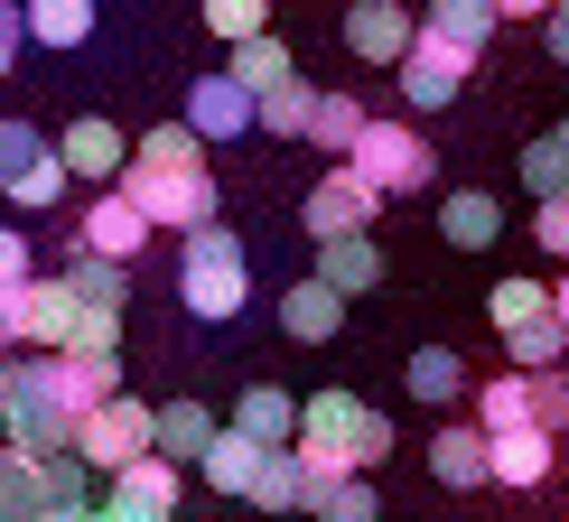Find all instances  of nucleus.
Masks as SVG:
<instances>
[{
	"instance_id": "2eb2a0df",
	"label": "nucleus",
	"mask_w": 569,
	"mask_h": 522,
	"mask_svg": "<svg viewBox=\"0 0 569 522\" xmlns=\"http://www.w3.org/2000/svg\"><path fill=\"white\" fill-rule=\"evenodd\" d=\"M57 150H66V169H76V178H93V187H122L140 140H122V131L103 122V112H84V122H66V131H57Z\"/></svg>"
},
{
	"instance_id": "09e8293b",
	"label": "nucleus",
	"mask_w": 569,
	"mask_h": 522,
	"mask_svg": "<svg viewBox=\"0 0 569 522\" xmlns=\"http://www.w3.org/2000/svg\"><path fill=\"white\" fill-rule=\"evenodd\" d=\"M19 354V318H10V299H0V364Z\"/></svg>"
},
{
	"instance_id": "0eeeda50",
	"label": "nucleus",
	"mask_w": 569,
	"mask_h": 522,
	"mask_svg": "<svg viewBox=\"0 0 569 522\" xmlns=\"http://www.w3.org/2000/svg\"><path fill=\"white\" fill-rule=\"evenodd\" d=\"M373 215H383V187H373L365 169H318V187H308V205H299V224L318 233V243H337V233H373Z\"/></svg>"
},
{
	"instance_id": "de8ad7c7",
	"label": "nucleus",
	"mask_w": 569,
	"mask_h": 522,
	"mask_svg": "<svg viewBox=\"0 0 569 522\" xmlns=\"http://www.w3.org/2000/svg\"><path fill=\"white\" fill-rule=\"evenodd\" d=\"M495 10H505V19H551L560 0H495Z\"/></svg>"
},
{
	"instance_id": "5701e85b",
	"label": "nucleus",
	"mask_w": 569,
	"mask_h": 522,
	"mask_svg": "<svg viewBox=\"0 0 569 522\" xmlns=\"http://www.w3.org/2000/svg\"><path fill=\"white\" fill-rule=\"evenodd\" d=\"M420 29L448 38V47H467V57H486V38L505 29V10H495V0H430V10H420Z\"/></svg>"
},
{
	"instance_id": "4468645a",
	"label": "nucleus",
	"mask_w": 569,
	"mask_h": 522,
	"mask_svg": "<svg viewBox=\"0 0 569 522\" xmlns=\"http://www.w3.org/2000/svg\"><path fill=\"white\" fill-rule=\"evenodd\" d=\"M430 476H439L448 494L495 485V430H486V420H448V430L430 439Z\"/></svg>"
},
{
	"instance_id": "423d86ee",
	"label": "nucleus",
	"mask_w": 569,
	"mask_h": 522,
	"mask_svg": "<svg viewBox=\"0 0 569 522\" xmlns=\"http://www.w3.org/2000/svg\"><path fill=\"white\" fill-rule=\"evenodd\" d=\"M76 458L93 466V476H122V466H140V458H159V411L150 401H103V411L76 430Z\"/></svg>"
},
{
	"instance_id": "58836bf2",
	"label": "nucleus",
	"mask_w": 569,
	"mask_h": 522,
	"mask_svg": "<svg viewBox=\"0 0 569 522\" xmlns=\"http://www.w3.org/2000/svg\"><path fill=\"white\" fill-rule=\"evenodd\" d=\"M206 29H216L224 47H243V38H271V0H206Z\"/></svg>"
},
{
	"instance_id": "f3484780",
	"label": "nucleus",
	"mask_w": 569,
	"mask_h": 522,
	"mask_svg": "<svg viewBox=\"0 0 569 522\" xmlns=\"http://www.w3.org/2000/svg\"><path fill=\"white\" fill-rule=\"evenodd\" d=\"M337 327H346V290H327V280L280 290V337H290V345H327Z\"/></svg>"
},
{
	"instance_id": "393cba45",
	"label": "nucleus",
	"mask_w": 569,
	"mask_h": 522,
	"mask_svg": "<svg viewBox=\"0 0 569 522\" xmlns=\"http://www.w3.org/2000/svg\"><path fill=\"white\" fill-rule=\"evenodd\" d=\"M84 476H93V466L76 458V448H57V458H38V513H57V522H84V513H93Z\"/></svg>"
},
{
	"instance_id": "a18cd8bd",
	"label": "nucleus",
	"mask_w": 569,
	"mask_h": 522,
	"mask_svg": "<svg viewBox=\"0 0 569 522\" xmlns=\"http://www.w3.org/2000/svg\"><path fill=\"white\" fill-rule=\"evenodd\" d=\"M19 38H29V0H0V76H19Z\"/></svg>"
},
{
	"instance_id": "f704fd0d",
	"label": "nucleus",
	"mask_w": 569,
	"mask_h": 522,
	"mask_svg": "<svg viewBox=\"0 0 569 522\" xmlns=\"http://www.w3.org/2000/svg\"><path fill=\"white\" fill-rule=\"evenodd\" d=\"M551 290H541V280H523V271H513V280H495V290H486V318L495 327H505V337H513V327H532V318H551Z\"/></svg>"
},
{
	"instance_id": "c9c22d12",
	"label": "nucleus",
	"mask_w": 569,
	"mask_h": 522,
	"mask_svg": "<svg viewBox=\"0 0 569 522\" xmlns=\"http://www.w3.org/2000/svg\"><path fill=\"white\" fill-rule=\"evenodd\" d=\"M66 280H76L84 308H122L131 299V261H103V252H76V261H66Z\"/></svg>"
},
{
	"instance_id": "4c0bfd02",
	"label": "nucleus",
	"mask_w": 569,
	"mask_h": 522,
	"mask_svg": "<svg viewBox=\"0 0 569 522\" xmlns=\"http://www.w3.org/2000/svg\"><path fill=\"white\" fill-rule=\"evenodd\" d=\"M308 513H318V522H383V504H373L365 476H327L318 494H308Z\"/></svg>"
},
{
	"instance_id": "8fccbe9b",
	"label": "nucleus",
	"mask_w": 569,
	"mask_h": 522,
	"mask_svg": "<svg viewBox=\"0 0 569 522\" xmlns=\"http://www.w3.org/2000/svg\"><path fill=\"white\" fill-rule=\"evenodd\" d=\"M551 299H560V318H569V261H560V280H551Z\"/></svg>"
},
{
	"instance_id": "bb28decb",
	"label": "nucleus",
	"mask_w": 569,
	"mask_h": 522,
	"mask_svg": "<svg viewBox=\"0 0 569 522\" xmlns=\"http://www.w3.org/2000/svg\"><path fill=\"white\" fill-rule=\"evenodd\" d=\"M318 280L327 290H373V280H383V252H373V233H337V243H318Z\"/></svg>"
},
{
	"instance_id": "a19ab883",
	"label": "nucleus",
	"mask_w": 569,
	"mask_h": 522,
	"mask_svg": "<svg viewBox=\"0 0 569 522\" xmlns=\"http://www.w3.org/2000/svg\"><path fill=\"white\" fill-rule=\"evenodd\" d=\"M140 159H159V169H197V159H206V140L187 131V122H159L150 140H140Z\"/></svg>"
},
{
	"instance_id": "ddd939ff",
	"label": "nucleus",
	"mask_w": 569,
	"mask_h": 522,
	"mask_svg": "<svg viewBox=\"0 0 569 522\" xmlns=\"http://www.w3.org/2000/svg\"><path fill=\"white\" fill-rule=\"evenodd\" d=\"M150 215L122 197V187H93V205H84V224H76V252H103V261H140V243H150Z\"/></svg>"
},
{
	"instance_id": "a211bd4d",
	"label": "nucleus",
	"mask_w": 569,
	"mask_h": 522,
	"mask_svg": "<svg viewBox=\"0 0 569 522\" xmlns=\"http://www.w3.org/2000/svg\"><path fill=\"white\" fill-rule=\"evenodd\" d=\"M477 420L495 439L505 430H541V373H486L477 383Z\"/></svg>"
},
{
	"instance_id": "3c124183",
	"label": "nucleus",
	"mask_w": 569,
	"mask_h": 522,
	"mask_svg": "<svg viewBox=\"0 0 569 522\" xmlns=\"http://www.w3.org/2000/svg\"><path fill=\"white\" fill-rule=\"evenodd\" d=\"M10 522H57V513H10Z\"/></svg>"
},
{
	"instance_id": "dca6fc26",
	"label": "nucleus",
	"mask_w": 569,
	"mask_h": 522,
	"mask_svg": "<svg viewBox=\"0 0 569 522\" xmlns=\"http://www.w3.org/2000/svg\"><path fill=\"white\" fill-rule=\"evenodd\" d=\"M112 522H178V458H140L112 476Z\"/></svg>"
},
{
	"instance_id": "79ce46f5",
	"label": "nucleus",
	"mask_w": 569,
	"mask_h": 522,
	"mask_svg": "<svg viewBox=\"0 0 569 522\" xmlns=\"http://www.w3.org/2000/svg\"><path fill=\"white\" fill-rule=\"evenodd\" d=\"M66 354H122V308H84V327H76Z\"/></svg>"
},
{
	"instance_id": "b1692460",
	"label": "nucleus",
	"mask_w": 569,
	"mask_h": 522,
	"mask_svg": "<svg viewBox=\"0 0 569 522\" xmlns=\"http://www.w3.org/2000/svg\"><path fill=\"white\" fill-rule=\"evenodd\" d=\"M224 439V420L206 411V401H169L159 411V458H178V466H206V448Z\"/></svg>"
},
{
	"instance_id": "6e6552de",
	"label": "nucleus",
	"mask_w": 569,
	"mask_h": 522,
	"mask_svg": "<svg viewBox=\"0 0 569 522\" xmlns=\"http://www.w3.org/2000/svg\"><path fill=\"white\" fill-rule=\"evenodd\" d=\"M178 122L197 131L206 150H224V140L262 131V93H252L243 76H187V112H178Z\"/></svg>"
},
{
	"instance_id": "c85d7f7f",
	"label": "nucleus",
	"mask_w": 569,
	"mask_h": 522,
	"mask_svg": "<svg viewBox=\"0 0 569 522\" xmlns=\"http://www.w3.org/2000/svg\"><path fill=\"white\" fill-rule=\"evenodd\" d=\"M439 233H448L458 252H486L495 233H505V205H495V197H477V187H458V197L439 205Z\"/></svg>"
},
{
	"instance_id": "a878e982",
	"label": "nucleus",
	"mask_w": 569,
	"mask_h": 522,
	"mask_svg": "<svg viewBox=\"0 0 569 522\" xmlns=\"http://www.w3.org/2000/svg\"><path fill=\"white\" fill-rule=\"evenodd\" d=\"M505 364H513V373H569V318L551 308V318L513 327V337H505Z\"/></svg>"
},
{
	"instance_id": "f8f14e48",
	"label": "nucleus",
	"mask_w": 569,
	"mask_h": 522,
	"mask_svg": "<svg viewBox=\"0 0 569 522\" xmlns=\"http://www.w3.org/2000/svg\"><path fill=\"white\" fill-rule=\"evenodd\" d=\"M346 47L365 66H401L420 47V10L411 0H346Z\"/></svg>"
},
{
	"instance_id": "37998d69",
	"label": "nucleus",
	"mask_w": 569,
	"mask_h": 522,
	"mask_svg": "<svg viewBox=\"0 0 569 522\" xmlns=\"http://www.w3.org/2000/svg\"><path fill=\"white\" fill-rule=\"evenodd\" d=\"M38 261H29V224H0V290H29Z\"/></svg>"
},
{
	"instance_id": "f03ea898",
	"label": "nucleus",
	"mask_w": 569,
	"mask_h": 522,
	"mask_svg": "<svg viewBox=\"0 0 569 522\" xmlns=\"http://www.w3.org/2000/svg\"><path fill=\"white\" fill-rule=\"evenodd\" d=\"M0 430H10V448H29V458L76 448L84 420L66 411V392H57V354H10V364H0Z\"/></svg>"
},
{
	"instance_id": "f257e3e1",
	"label": "nucleus",
	"mask_w": 569,
	"mask_h": 522,
	"mask_svg": "<svg viewBox=\"0 0 569 522\" xmlns=\"http://www.w3.org/2000/svg\"><path fill=\"white\" fill-rule=\"evenodd\" d=\"M299 458H308V476H373V466L392 458V420L373 411V401H355V392H308V411H299Z\"/></svg>"
},
{
	"instance_id": "cd10ccee",
	"label": "nucleus",
	"mask_w": 569,
	"mask_h": 522,
	"mask_svg": "<svg viewBox=\"0 0 569 522\" xmlns=\"http://www.w3.org/2000/svg\"><path fill=\"white\" fill-rule=\"evenodd\" d=\"M262 458H271V448H262V439H243V430L224 420V439L206 448V466H197V476L216 485V494H252V476H262Z\"/></svg>"
},
{
	"instance_id": "c756f323",
	"label": "nucleus",
	"mask_w": 569,
	"mask_h": 522,
	"mask_svg": "<svg viewBox=\"0 0 569 522\" xmlns=\"http://www.w3.org/2000/svg\"><path fill=\"white\" fill-rule=\"evenodd\" d=\"M401 383H411L420 401H439V411H448V401H467V354H458V345H420L411 364H401Z\"/></svg>"
},
{
	"instance_id": "4be33fe9",
	"label": "nucleus",
	"mask_w": 569,
	"mask_h": 522,
	"mask_svg": "<svg viewBox=\"0 0 569 522\" xmlns=\"http://www.w3.org/2000/svg\"><path fill=\"white\" fill-rule=\"evenodd\" d=\"M308 494H318V476H308V458H299V448H271L243 504H262V513H308Z\"/></svg>"
},
{
	"instance_id": "7ed1b4c3",
	"label": "nucleus",
	"mask_w": 569,
	"mask_h": 522,
	"mask_svg": "<svg viewBox=\"0 0 569 522\" xmlns=\"http://www.w3.org/2000/svg\"><path fill=\"white\" fill-rule=\"evenodd\" d=\"M243 299H252V252H243V233H233V224L187 233V252H178V308H187L197 327H224V318H243Z\"/></svg>"
},
{
	"instance_id": "9b49d317",
	"label": "nucleus",
	"mask_w": 569,
	"mask_h": 522,
	"mask_svg": "<svg viewBox=\"0 0 569 522\" xmlns=\"http://www.w3.org/2000/svg\"><path fill=\"white\" fill-rule=\"evenodd\" d=\"M392 76H401V103H411V112H448V103L467 93V76H477V57L420 29V47H411L401 66H392Z\"/></svg>"
},
{
	"instance_id": "c03bdc74",
	"label": "nucleus",
	"mask_w": 569,
	"mask_h": 522,
	"mask_svg": "<svg viewBox=\"0 0 569 522\" xmlns=\"http://www.w3.org/2000/svg\"><path fill=\"white\" fill-rule=\"evenodd\" d=\"M532 243L551 252V261H569V197H541L532 205Z\"/></svg>"
},
{
	"instance_id": "603ef678",
	"label": "nucleus",
	"mask_w": 569,
	"mask_h": 522,
	"mask_svg": "<svg viewBox=\"0 0 569 522\" xmlns=\"http://www.w3.org/2000/svg\"><path fill=\"white\" fill-rule=\"evenodd\" d=\"M84 522H112V513H84Z\"/></svg>"
},
{
	"instance_id": "473e14b6",
	"label": "nucleus",
	"mask_w": 569,
	"mask_h": 522,
	"mask_svg": "<svg viewBox=\"0 0 569 522\" xmlns=\"http://www.w3.org/2000/svg\"><path fill=\"white\" fill-rule=\"evenodd\" d=\"M523 187H532V205H541V197H569V122H551V131L523 150Z\"/></svg>"
},
{
	"instance_id": "9d476101",
	"label": "nucleus",
	"mask_w": 569,
	"mask_h": 522,
	"mask_svg": "<svg viewBox=\"0 0 569 522\" xmlns=\"http://www.w3.org/2000/svg\"><path fill=\"white\" fill-rule=\"evenodd\" d=\"M0 299H10V318H19V345H38V354H66V345H76V327H84V299H76V280H29V290H0Z\"/></svg>"
},
{
	"instance_id": "1a4fd4ad",
	"label": "nucleus",
	"mask_w": 569,
	"mask_h": 522,
	"mask_svg": "<svg viewBox=\"0 0 569 522\" xmlns=\"http://www.w3.org/2000/svg\"><path fill=\"white\" fill-rule=\"evenodd\" d=\"M346 169H365L373 187H383V197H411V187H430L439 150H430V140H420L411 122H373L365 140H355V159H346Z\"/></svg>"
},
{
	"instance_id": "20e7f679",
	"label": "nucleus",
	"mask_w": 569,
	"mask_h": 522,
	"mask_svg": "<svg viewBox=\"0 0 569 522\" xmlns=\"http://www.w3.org/2000/svg\"><path fill=\"white\" fill-rule=\"evenodd\" d=\"M122 197H131L150 224H178V233H206V224H216V205H224V197H216V169H206V159H197V169H159V159H140V150H131Z\"/></svg>"
},
{
	"instance_id": "412c9836",
	"label": "nucleus",
	"mask_w": 569,
	"mask_h": 522,
	"mask_svg": "<svg viewBox=\"0 0 569 522\" xmlns=\"http://www.w3.org/2000/svg\"><path fill=\"white\" fill-rule=\"evenodd\" d=\"M57 392L76 420H93L103 401H122V354H57Z\"/></svg>"
},
{
	"instance_id": "2f4dec72",
	"label": "nucleus",
	"mask_w": 569,
	"mask_h": 522,
	"mask_svg": "<svg viewBox=\"0 0 569 522\" xmlns=\"http://www.w3.org/2000/svg\"><path fill=\"white\" fill-rule=\"evenodd\" d=\"M262 131H271V140H308V131H318V84L290 76L280 93H262Z\"/></svg>"
},
{
	"instance_id": "e433bc0d",
	"label": "nucleus",
	"mask_w": 569,
	"mask_h": 522,
	"mask_svg": "<svg viewBox=\"0 0 569 522\" xmlns=\"http://www.w3.org/2000/svg\"><path fill=\"white\" fill-rule=\"evenodd\" d=\"M365 131H373V112L355 103V93H318V131H308V140H318V150L355 159V140H365Z\"/></svg>"
},
{
	"instance_id": "ea45409f",
	"label": "nucleus",
	"mask_w": 569,
	"mask_h": 522,
	"mask_svg": "<svg viewBox=\"0 0 569 522\" xmlns=\"http://www.w3.org/2000/svg\"><path fill=\"white\" fill-rule=\"evenodd\" d=\"M10 513H38V458L29 448H0V522Z\"/></svg>"
},
{
	"instance_id": "aec40b11",
	"label": "nucleus",
	"mask_w": 569,
	"mask_h": 522,
	"mask_svg": "<svg viewBox=\"0 0 569 522\" xmlns=\"http://www.w3.org/2000/svg\"><path fill=\"white\" fill-rule=\"evenodd\" d=\"M299 411H308V401H290L280 383H243V401H233V430L262 439V448H299Z\"/></svg>"
},
{
	"instance_id": "39448f33",
	"label": "nucleus",
	"mask_w": 569,
	"mask_h": 522,
	"mask_svg": "<svg viewBox=\"0 0 569 522\" xmlns=\"http://www.w3.org/2000/svg\"><path fill=\"white\" fill-rule=\"evenodd\" d=\"M66 187H76V169H66L57 140H47L38 122H0V197L38 215V205H57Z\"/></svg>"
},
{
	"instance_id": "49530a36",
	"label": "nucleus",
	"mask_w": 569,
	"mask_h": 522,
	"mask_svg": "<svg viewBox=\"0 0 569 522\" xmlns=\"http://www.w3.org/2000/svg\"><path fill=\"white\" fill-rule=\"evenodd\" d=\"M541 47H551V66H569V0H560L551 19H541Z\"/></svg>"
},
{
	"instance_id": "72a5a7b5",
	"label": "nucleus",
	"mask_w": 569,
	"mask_h": 522,
	"mask_svg": "<svg viewBox=\"0 0 569 522\" xmlns=\"http://www.w3.org/2000/svg\"><path fill=\"white\" fill-rule=\"evenodd\" d=\"M224 76H243L252 93H280V84L299 76V57H290L280 38H243V47H233V66H224Z\"/></svg>"
},
{
	"instance_id": "6ab92c4d",
	"label": "nucleus",
	"mask_w": 569,
	"mask_h": 522,
	"mask_svg": "<svg viewBox=\"0 0 569 522\" xmlns=\"http://www.w3.org/2000/svg\"><path fill=\"white\" fill-rule=\"evenodd\" d=\"M551 458H560V430H505V439H495V485L541 494V485H551Z\"/></svg>"
},
{
	"instance_id": "7c9ffc66",
	"label": "nucleus",
	"mask_w": 569,
	"mask_h": 522,
	"mask_svg": "<svg viewBox=\"0 0 569 522\" xmlns=\"http://www.w3.org/2000/svg\"><path fill=\"white\" fill-rule=\"evenodd\" d=\"M93 38V0H29V47H84Z\"/></svg>"
}]
</instances>
